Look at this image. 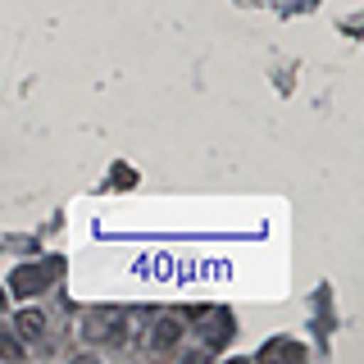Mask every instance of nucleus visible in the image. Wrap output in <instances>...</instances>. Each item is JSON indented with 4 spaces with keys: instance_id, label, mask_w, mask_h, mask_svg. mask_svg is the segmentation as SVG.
I'll use <instances>...</instances> for the list:
<instances>
[{
    "instance_id": "f257e3e1",
    "label": "nucleus",
    "mask_w": 364,
    "mask_h": 364,
    "mask_svg": "<svg viewBox=\"0 0 364 364\" xmlns=\"http://www.w3.org/2000/svg\"><path fill=\"white\" fill-rule=\"evenodd\" d=\"M18 333H28V337L41 333V314H23V318H18Z\"/></svg>"
},
{
    "instance_id": "f03ea898",
    "label": "nucleus",
    "mask_w": 364,
    "mask_h": 364,
    "mask_svg": "<svg viewBox=\"0 0 364 364\" xmlns=\"http://www.w3.org/2000/svg\"><path fill=\"white\" fill-rule=\"evenodd\" d=\"M0 350H5V355H23V346H18V341H9V337H0Z\"/></svg>"
}]
</instances>
